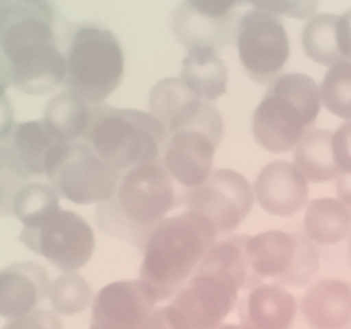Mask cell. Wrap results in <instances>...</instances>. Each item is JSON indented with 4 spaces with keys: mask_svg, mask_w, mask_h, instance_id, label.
Instances as JSON below:
<instances>
[{
    "mask_svg": "<svg viewBox=\"0 0 351 329\" xmlns=\"http://www.w3.org/2000/svg\"><path fill=\"white\" fill-rule=\"evenodd\" d=\"M319 88L322 105L330 113L348 122L351 116V63L343 62L328 67Z\"/></svg>",
    "mask_w": 351,
    "mask_h": 329,
    "instance_id": "f546056e",
    "label": "cell"
},
{
    "mask_svg": "<svg viewBox=\"0 0 351 329\" xmlns=\"http://www.w3.org/2000/svg\"><path fill=\"white\" fill-rule=\"evenodd\" d=\"M50 280L36 262H16L0 271V317H25L49 297Z\"/></svg>",
    "mask_w": 351,
    "mask_h": 329,
    "instance_id": "e0dca14e",
    "label": "cell"
},
{
    "mask_svg": "<svg viewBox=\"0 0 351 329\" xmlns=\"http://www.w3.org/2000/svg\"><path fill=\"white\" fill-rule=\"evenodd\" d=\"M221 136L199 128H184L169 135L163 150V168L180 186L195 189L213 172Z\"/></svg>",
    "mask_w": 351,
    "mask_h": 329,
    "instance_id": "4fadbf2b",
    "label": "cell"
},
{
    "mask_svg": "<svg viewBox=\"0 0 351 329\" xmlns=\"http://www.w3.org/2000/svg\"><path fill=\"white\" fill-rule=\"evenodd\" d=\"M2 329H63L58 314L47 309H36L33 313L9 321Z\"/></svg>",
    "mask_w": 351,
    "mask_h": 329,
    "instance_id": "4dcf8cb0",
    "label": "cell"
},
{
    "mask_svg": "<svg viewBox=\"0 0 351 329\" xmlns=\"http://www.w3.org/2000/svg\"><path fill=\"white\" fill-rule=\"evenodd\" d=\"M0 56L13 88L42 96L64 82L66 58L55 32V12L43 2L0 3Z\"/></svg>",
    "mask_w": 351,
    "mask_h": 329,
    "instance_id": "6da1fadb",
    "label": "cell"
},
{
    "mask_svg": "<svg viewBox=\"0 0 351 329\" xmlns=\"http://www.w3.org/2000/svg\"><path fill=\"white\" fill-rule=\"evenodd\" d=\"M9 84H10V80H9L8 66H6L5 60L2 59V56H0V99L8 96L6 92H8Z\"/></svg>",
    "mask_w": 351,
    "mask_h": 329,
    "instance_id": "d590c367",
    "label": "cell"
},
{
    "mask_svg": "<svg viewBox=\"0 0 351 329\" xmlns=\"http://www.w3.org/2000/svg\"><path fill=\"white\" fill-rule=\"evenodd\" d=\"M236 45L245 72L258 83L273 82L290 58V41L280 17L257 8L236 26Z\"/></svg>",
    "mask_w": 351,
    "mask_h": 329,
    "instance_id": "ba28073f",
    "label": "cell"
},
{
    "mask_svg": "<svg viewBox=\"0 0 351 329\" xmlns=\"http://www.w3.org/2000/svg\"><path fill=\"white\" fill-rule=\"evenodd\" d=\"M351 21L350 13L313 14L307 21L302 43L304 54L313 62L332 67L350 62L351 49Z\"/></svg>",
    "mask_w": 351,
    "mask_h": 329,
    "instance_id": "d6986e66",
    "label": "cell"
},
{
    "mask_svg": "<svg viewBox=\"0 0 351 329\" xmlns=\"http://www.w3.org/2000/svg\"><path fill=\"white\" fill-rule=\"evenodd\" d=\"M14 131V111L8 96L0 99V142L8 141Z\"/></svg>",
    "mask_w": 351,
    "mask_h": 329,
    "instance_id": "e575fe53",
    "label": "cell"
},
{
    "mask_svg": "<svg viewBox=\"0 0 351 329\" xmlns=\"http://www.w3.org/2000/svg\"><path fill=\"white\" fill-rule=\"evenodd\" d=\"M331 137L330 131L308 129L293 149L294 166L308 182H328L341 175L332 155Z\"/></svg>",
    "mask_w": 351,
    "mask_h": 329,
    "instance_id": "cb8c5ba5",
    "label": "cell"
},
{
    "mask_svg": "<svg viewBox=\"0 0 351 329\" xmlns=\"http://www.w3.org/2000/svg\"><path fill=\"white\" fill-rule=\"evenodd\" d=\"M182 80L199 99L215 102L227 92L229 71L217 54L210 47L189 49L182 63Z\"/></svg>",
    "mask_w": 351,
    "mask_h": 329,
    "instance_id": "7402d4cb",
    "label": "cell"
},
{
    "mask_svg": "<svg viewBox=\"0 0 351 329\" xmlns=\"http://www.w3.org/2000/svg\"><path fill=\"white\" fill-rule=\"evenodd\" d=\"M58 315L72 317L89 308L93 302L90 285L76 272H63L50 282L49 297Z\"/></svg>",
    "mask_w": 351,
    "mask_h": 329,
    "instance_id": "f1b7e54d",
    "label": "cell"
},
{
    "mask_svg": "<svg viewBox=\"0 0 351 329\" xmlns=\"http://www.w3.org/2000/svg\"><path fill=\"white\" fill-rule=\"evenodd\" d=\"M217 236L213 225L195 212L163 219L146 240L138 280L156 292L159 301L174 297L196 273Z\"/></svg>",
    "mask_w": 351,
    "mask_h": 329,
    "instance_id": "7a4b0ae2",
    "label": "cell"
},
{
    "mask_svg": "<svg viewBox=\"0 0 351 329\" xmlns=\"http://www.w3.org/2000/svg\"><path fill=\"white\" fill-rule=\"evenodd\" d=\"M350 285L341 280H322L304 293L302 314L313 329H344L350 324Z\"/></svg>",
    "mask_w": 351,
    "mask_h": 329,
    "instance_id": "44dd1931",
    "label": "cell"
},
{
    "mask_svg": "<svg viewBox=\"0 0 351 329\" xmlns=\"http://www.w3.org/2000/svg\"><path fill=\"white\" fill-rule=\"evenodd\" d=\"M310 128L291 103L266 93L252 119V133L256 142L267 152L293 150Z\"/></svg>",
    "mask_w": 351,
    "mask_h": 329,
    "instance_id": "2e32d148",
    "label": "cell"
},
{
    "mask_svg": "<svg viewBox=\"0 0 351 329\" xmlns=\"http://www.w3.org/2000/svg\"><path fill=\"white\" fill-rule=\"evenodd\" d=\"M159 302L143 281H117L103 286L93 298L90 329H142Z\"/></svg>",
    "mask_w": 351,
    "mask_h": 329,
    "instance_id": "7c38bea8",
    "label": "cell"
},
{
    "mask_svg": "<svg viewBox=\"0 0 351 329\" xmlns=\"http://www.w3.org/2000/svg\"><path fill=\"white\" fill-rule=\"evenodd\" d=\"M90 117L92 109L89 103L77 95L64 91L47 102L42 120L60 141L73 144L84 137Z\"/></svg>",
    "mask_w": 351,
    "mask_h": 329,
    "instance_id": "d4e9b609",
    "label": "cell"
},
{
    "mask_svg": "<svg viewBox=\"0 0 351 329\" xmlns=\"http://www.w3.org/2000/svg\"><path fill=\"white\" fill-rule=\"evenodd\" d=\"M58 195L76 205H101L113 195L119 173L86 144H70L47 177Z\"/></svg>",
    "mask_w": 351,
    "mask_h": 329,
    "instance_id": "30bf717a",
    "label": "cell"
},
{
    "mask_svg": "<svg viewBox=\"0 0 351 329\" xmlns=\"http://www.w3.org/2000/svg\"><path fill=\"white\" fill-rule=\"evenodd\" d=\"M254 8L269 12L274 16H289V17H311L317 3L315 2H254Z\"/></svg>",
    "mask_w": 351,
    "mask_h": 329,
    "instance_id": "1f68e13d",
    "label": "cell"
},
{
    "mask_svg": "<svg viewBox=\"0 0 351 329\" xmlns=\"http://www.w3.org/2000/svg\"><path fill=\"white\" fill-rule=\"evenodd\" d=\"M142 329H191L184 317L171 305L154 309Z\"/></svg>",
    "mask_w": 351,
    "mask_h": 329,
    "instance_id": "d6a6232c",
    "label": "cell"
},
{
    "mask_svg": "<svg viewBox=\"0 0 351 329\" xmlns=\"http://www.w3.org/2000/svg\"><path fill=\"white\" fill-rule=\"evenodd\" d=\"M234 2H186L173 16V32L189 50L217 49L227 42Z\"/></svg>",
    "mask_w": 351,
    "mask_h": 329,
    "instance_id": "5bb4252c",
    "label": "cell"
},
{
    "mask_svg": "<svg viewBox=\"0 0 351 329\" xmlns=\"http://www.w3.org/2000/svg\"><path fill=\"white\" fill-rule=\"evenodd\" d=\"M202 99L193 93L180 76L157 82L149 96L150 113L166 128L167 135Z\"/></svg>",
    "mask_w": 351,
    "mask_h": 329,
    "instance_id": "484cf974",
    "label": "cell"
},
{
    "mask_svg": "<svg viewBox=\"0 0 351 329\" xmlns=\"http://www.w3.org/2000/svg\"><path fill=\"white\" fill-rule=\"evenodd\" d=\"M295 314V298L274 282L249 289L239 306L243 329H290Z\"/></svg>",
    "mask_w": 351,
    "mask_h": 329,
    "instance_id": "ffe728a7",
    "label": "cell"
},
{
    "mask_svg": "<svg viewBox=\"0 0 351 329\" xmlns=\"http://www.w3.org/2000/svg\"><path fill=\"white\" fill-rule=\"evenodd\" d=\"M269 95H276L286 99L300 112L308 128L314 125L322 109L319 83L304 73H285L271 82L267 91Z\"/></svg>",
    "mask_w": 351,
    "mask_h": 329,
    "instance_id": "83f0119b",
    "label": "cell"
},
{
    "mask_svg": "<svg viewBox=\"0 0 351 329\" xmlns=\"http://www.w3.org/2000/svg\"><path fill=\"white\" fill-rule=\"evenodd\" d=\"M254 203L253 186L233 169L213 170L208 179L186 194V211L206 218L217 235L234 232Z\"/></svg>",
    "mask_w": 351,
    "mask_h": 329,
    "instance_id": "9c48e42d",
    "label": "cell"
},
{
    "mask_svg": "<svg viewBox=\"0 0 351 329\" xmlns=\"http://www.w3.org/2000/svg\"><path fill=\"white\" fill-rule=\"evenodd\" d=\"M174 202L173 179L160 163L137 166L120 178L114 195L99 206V225L143 251L150 232L167 218Z\"/></svg>",
    "mask_w": 351,
    "mask_h": 329,
    "instance_id": "3957f363",
    "label": "cell"
},
{
    "mask_svg": "<svg viewBox=\"0 0 351 329\" xmlns=\"http://www.w3.org/2000/svg\"><path fill=\"white\" fill-rule=\"evenodd\" d=\"M244 255L250 289L265 280L282 286H306L320 268L317 247L302 234L266 231L244 236Z\"/></svg>",
    "mask_w": 351,
    "mask_h": 329,
    "instance_id": "8992f818",
    "label": "cell"
},
{
    "mask_svg": "<svg viewBox=\"0 0 351 329\" xmlns=\"http://www.w3.org/2000/svg\"><path fill=\"white\" fill-rule=\"evenodd\" d=\"M66 91L87 103L110 98L125 76V52L116 34L101 26H82L67 49Z\"/></svg>",
    "mask_w": 351,
    "mask_h": 329,
    "instance_id": "5b68a950",
    "label": "cell"
},
{
    "mask_svg": "<svg viewBox=\"0 0 351 329\" xmlns=\"http://www.w3.org/2000/svg\"><path fill=\"white\" fill-rule=\"evenodd\" d=\"M21 240L62 272H76L86 266L96 248L90 225L79 214L66 209L36 228H23Z\"/></svg>",
    "mask_w": 351,
    "mask_h": 329,
    "instance_id": "52a82bcc",
    "label": "cell"
},
{
    "mask_svg": "<svg viewBox=\"0 0 351 329\" xmlns=\"http://www.w3.org/2000/svg\"><path fill=\"white\" fill-rule=\"evenodd\" d=\"M60 196L50 183L27 182L17 188L10 211L23 228H36L60 211Z\"/></svg>",
    "mask_w": 351,
    "mask_h": 329,
    "instance_id": "4316f807",
    "label": "cell"
},
{
    "mask_svg": "<svg viewBox=\"0 0 351 329\" xmlns=\"http://www.w3.org/2000/svg\"><path fill=\"white\" fill-rule=\"evenodd\" d=\"M304 236L313 244L336 245L350 232L348 203L337 198H320L311 201L303 220Z\"/></svg>",
    "mask_w": 351,
    "mask_h": 329,
    "instance_id": "603a6c76",
    "label": "cell"
},
{
    "mask_svg": "<svg viewBox=\"0 0 351 329\" xmlns=\"http://www.w3.org/2000/svg\"><path fill=\"white\" fill-rule=\"evenodd\" d=\"M240 289L229 272L199 266L170 305L184 317L191 329H216L233 310Z\"/></svg>",
    "mask_w": 351,
    "mask_h": 329,
    "instance_id": "8fae6325",
    "label": "cell"
},
{
    "mask_svg": "<svg viewBox=\"0 0 351 329\" xmlns=\"http://www.w3.org/2000/svg\"><path fill=\"white\" fill-rule=\"evenodd\" d=\"M167 131L150 112L132 108L92 109L84 144L117 173L157 163Z\"/></svg>",
    "mask_w": 351,
    "mask_h": 329,
    "instance_id": "277c9868",
    "label": "cell"
},
{
    "mask_svg": "<svg viewBox=\"0 0 351 329\" xmlns=\"http://www.w3.org/2000/svg\"><path fill=\"white\" fill-rule=\"evenodd\" d=\"M6 163V155L3 157L2 152H0V179H2V173H3V166Z\"/></svg>",
    "mask_w": 351,
    "mask_h": 329,
    "instance_id": "74e56055",
    "label": "cell"
},
{
    "mask_svg": "<svg viewBox=\"0 0 351 329\" xmlns=\"http://www.w3.org/2000/svg\"><path fill=\"white\" fill-rule=\"evenodd\" d=\"M350 122L341 125L331 137L332 155H335L336 163L341 172V175L350 177V163H351V142H350Z\"/></svg>",
    "mask_w": 351,
    "mask_h": 329,
    "instance_id": "836d02e7",
    "label": "cell"
},
{
    "mask_svg": "<svg viewBox=\"0 0 351 329\" xmlns=\"http://www.w3.org/2000/svg\"><path fill=\"white\" fill-rule=\"evenodd\" d=\"M216 329H243V328L240 325H234V324H224V325H220Z\"/></svg>",
    "mask_w": 351,
    "mask_h": 329,
    "instance_id": "8d00e7d4",
    "label": "cell"
},
{
    "mask_svg": "<svg viewBox=\"0 0 351 329\" xmlns=\"http://www.w3.org/2000/svg\"><path fill=\"white\" fill-rule=\"evenodd\" d=\"M254 199L267 214L293 216L308 201V181L294 163L276 161L260 170L253 186Z\"/></svg>",
    "mask_w": 351,
    "mask_h": 329,
    "instance_id": "9a60e30c",
    "label": "cell"
},
{
    "mask_svg": "<svg viewBox=\"0 0 351 329\" xmlns=\"http://www.w3.org/2000/svg\"><path fill=\"white\" fill-rule=\"evenodd\" d=\"M69 145L51 133L42 119H38L14 126L9 152L26 175L49 177Z\"/></svg>",
    "mask_w": 351,
    "mask_h": 329,
    "instance_id": "ac0fdd59",
    "label": "cell"
}]
</instances>
